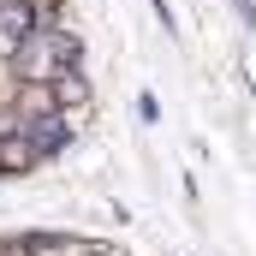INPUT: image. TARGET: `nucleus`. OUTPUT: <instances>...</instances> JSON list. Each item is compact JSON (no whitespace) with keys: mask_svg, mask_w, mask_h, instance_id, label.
I'll return each mask as SVG.
<instances>
[{"mask_svg":"<svg viewBox=\"0 0 256 256\" xmlns=\"http://www.w3.org/2000/svg\"><path fill=\"white\" fill-rule=\"evenodd\" d=\"M6 72H12V84H60L72 72H84V42L66 24H42L36 36H24L12 48Z\"/></svg>","mask_w":256,"mask_h":256,"instance_id":"nucleus-1","label":"nucleus"},{"mask_svg":"<svg viewBox=\"0 0 256 256\" xmlns=\"http://www.w3.org/2000/svg\"><path fill=\"white\" fill-rule=\"evenodd\" d=\"M149 6H155V18H161V30H167V36H179V18H173V6H167V0H149Z\"/></svg>","mask_w":256,"mask_h":256,"instance_id":"nucleus-4","label":"nucleus"},{"mask_svg":"<svg viewBox=\"0 0 256 256\" xmlns=\"http://www.w3.org/2000/svg\"><path fill=\"white\" fill-rule=\"evenodd\" d=\"M232 6H238V18H244V24H256V6H250V0H232Z\"/></svg>","mask_w":256,"mask_h":256,"instance_id":"nucleus-5","label":"nucleus"},{"mask_svg":"<svg viewBox=\"0 0 256 256\" xmlns=\"http://www.w3.org/2000/svg\"><path fill=\"white\" fill-rule=\"evenodd\" d=\"M137 120H143V126H155V120H161V102H155V96H149V90H143V96H137Z\"/></svg>","mask_w":256,"mask_h":256,"instance_id":"nucleus-3","label":"nucleus"},{"mask_svg":"<svg viewBox=\"0 0 256 256\" xmlns=\"http://www.w3.org/2000/svg\"><path fill=\"white\" fill-rule=\"evenodd\" d=\"M36 167H42V149H36L24 131L0 137V179H12V173H36Z\"/></svg>","mask_w":256,"mask_h":256,"instance_id":"nucleus-2","label":"nucleus"}]
</instances>
